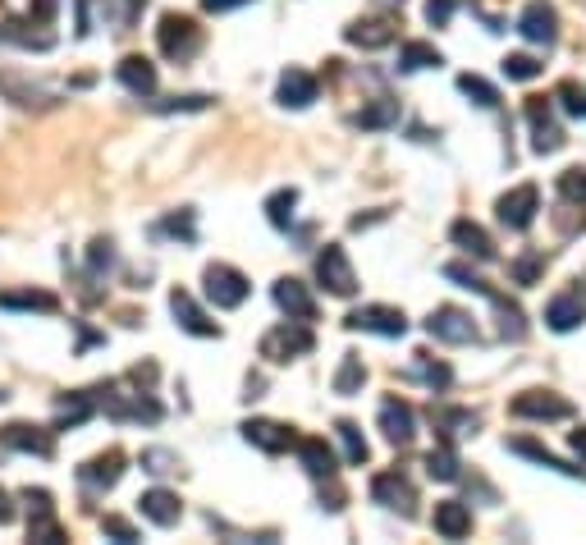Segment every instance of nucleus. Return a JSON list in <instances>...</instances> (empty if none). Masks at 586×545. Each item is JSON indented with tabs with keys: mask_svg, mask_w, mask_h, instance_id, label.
I'll return each instance as SVG.
<instances>
[{
	"mask_svg": "<svg viewBox=\"0 0 586 545\" xmlns=\"http://www.w3.org/2000/svg\"><path fill=\"white\" fill-rule=\"evenodd\" d=\"M559 101H564L568 115H586V92L577 88V83H564V88H559Z\"/></svg>",
	"mask_w": 586,
	"mask_h": 545,
	"instance_id": "49",
	"label": "nucleus"
},
{
	"mask_svg": "<svg viewBox=\"0 0 586 545\" xmlns=\"http://www.w3.org/2000/svg\"><path fill=\"white\" fill-rule=\"evenodd\" d=\"M371 500H376L380 509L403 513V518H413L417 513V491L403 472H380V477H371Z\"/></svg>",
	"mask_w": 586,
	"mask_h": 545,
	"instance_id": "9",
	"label": "nucleus"
},
{
	"mask_svg": "<svg viewBox=\"0 0 586 545\" xmlns=\"http://www.w3.org/2000/svg\"><path fill=\"white\" fill-rule=\"evenodd\" d=\"M449 19H454V0H426V23L445 28Z\"/></svg>",
	"mask_w": 586,
	"mask_h": 545,
	"instance_id": "50",
	"label": "nucleus"
},
{
	"mask_svg": "<svg viewBox=\"0 0 586 545\" xmlns=\"http://www.w3.org/2000/svg\"><path fill=\"white\" fill-rule=\"evenodd\" d=\"M312 349H316V339L307 330V321H284V326H275L271 335L261 339V358L266 362H293Z\"/></svg>",
	"mask_w": 586,
	"mask_h": 545,
	"instance_id": "4",
	"label": "nucleus"
},
{
	"mask_svg": "<svg viewBox=\"0 0 586 545\" xmlns=\"http://www.w3.org/2000/svg\"><path fill=\"white\" fill-rule=\"evenodd\" d=\"M156 46H161L165 60H193L197 51H202V28H197L188 14H161V23H156Z\"/></svg>",
	"mask_w": 586,
	"mask_h": 545,
	"instance_id": "2",
	"label": "nucleus"
},
{
	"mask_svg": "<svg viewBox=\"0 0 586 545\" xmlns=\"http://www.w3.org/2000/svg\"><path fill=\"white\" fill-rule=\"evenodd\" d=\"M316 280H321V289H330L335 298L358 294V271H353V262H348V252L339 248V243H326V248H321V257H316Z\"/></svg>",
	"mask_w": 586,
	"mask_h": 545,
	"instance_id": "3",
	"label": "nucleus"
},
{
	"mask_svg": "<svg viewBox=\"0 0 586 545\" xmlns=\"http://www.w3.org/2000/svg\"><path fill=\"white\" fill-rule=\"evenodd\" d=\"M23 504H28V513H33V518H46V513H55L51 509V491H42V486H28V491H23Z\"/></svg>",
	"mask_w": 586,
	"mask_h": 545,
	"instance_id": "48",
	"label": "nucleus"
},
{
	"mask_svg": "<svg viewBox=\"0 0 586 545\" xmlns=\"http://www.w3.org/2000/svg\"><path fill=\"white\" fill-rule=\"evenodd\" d=\"M271 298H275V307H280V312H289V321H316V303H312V294H307L303 280H293V275L275 280Z\"/></svg>",
	"mask_w": 586,
	"mask_h": 545,
	"instance_id": "16",
	"label": "nucleus"
},
{
	"mask_svg": "<svg viewBox=\"0 0 586 545\" xmlns=\"http://www.w3.org/2000/svg\"><path fill=\"white\" fill-rule=\"evenodd\" d=\"M513 454H522V458H532V463H541V468H550V472H564V477H582L586 481V468H573V463H564V458H554L550 449H541V445H532V440H513Z\"/></svg>",
	"mask_w": 586,
	"mask_h": 545,
	"instance_id": "32",
	"label": "nucleus"
},
{
	"mask_svg": "<svg viewBox=\"0 0 586 545\" xmlns=\"http://www.w3.org/2000/svg\"><path fill=\"white\" fill-rule=\"evenodd\" d=\"M495 211H500V220L509 229H532V220H536V211H541V188L536 184H518L513 193H504L500 202H495Z\"/></svg>",
	"mask_w": 586,
	"mask_h": 545,
	"instance_id": "11",
	"label": "nucleus"
},
{
	"mask_svg": "<svg viewBox=\"0 0 586 545\" xmlns=\"http://www.w3.org/2000/svg\"><path fill=\"white\" fill-rule=\"evenodd\" d=\"M513 275H518V284H532L536 275H541V257H522V262L513 266Z\"/></svg>",
	"mask_w": 586,
	"mask_h": 545,
	"instance_id": "53",
	"label": "nucleus"
},
{
	"mask_svg": "<svg viewBox=\"0 0 586 545\" xmlns=\"http://www.w3.org/2000/svg\"><path fill=\"white\" fill-rule=\"evenodd\" d=\"M124 449H106V454H97V458H87L83 468H78V481H83V491L87 495H106V491H115L120 486V477H124Z\"/></svg>",
	"mask_w": 586,
	"mask_h": 545,
	"instance_id": "6",
	"label": "nucleus"
},
{
	"mask_svg": "<svg viewBox=\"0 0 586 545\" xmlns=\"http://www.w3.org/2000/svg\"><path fill=\"white\" fill-rule=\"evenodd\" d=\"M161 234H174V239L193 243V239H197V229H193V211H179V216H165V220H161Z\"/></svg>",
	"mask_w": 586,
	"mask_h": 545,
	"instance_id": "45",
	"label": "nucleus"
},
{
	"mask_svg": "<svg viewBox=\"0 0 586 545\" xmlns=\"http://www.w3.org/2000/svg\"><path fill=\"white\" fill-rule=\"evenodd\" d=\"M87 266H92V275H106L110 266H115V243L92 239V248H87Z\"/></svg>",
	"mask_w": 586,
	"mask_h": 545,
	"instance_id": "43",
	"label": "nucleus"
},
{
	"mask_svg": "<svg viewBox=\"0 0 586 545\" xmlns=\"http://www.w3.org/2000/svg\"><path fill=\"white\" fill-rule=\"evenodd\" d=\"M0 88H5V97H10L14 106H23V110H46V106H55V92L37 88V83H19L14 74H0Z\"/></svg>",
	"mask_w": 586,
	"mask_h": 545,
	"instance_id": "25",
	"label": "nucleus"
},
{
	"mask_svg": "<svg viewBox=\"0 0 586 545\" xmlns=\"http://www.w3.org/2000/svg\"><path fill=\"white\" fill-rule=\"evenodd\" d=\"M440 65H445V55L435 51L431 42H408L399 51V69H403V74H417V69H440Z\"/></svg>",
	"mask_w": 586,
	"mask_h": 545,
	"instance_id": "33",
	"label": "nucleus"
},
{
	"mask_svg": "<svg viewBox=\"0 0 586 545\" xmlns=\"http://www.w3.org/2000/svg\"><path fill=\"white\" fill-rule=\"evenodd\" d=\"M243 440L248 445H257L261 454H284V449H293V426H280V422H266V417H252V422H243Z\"/></svg>",
	"mask_w": 586,
	"mask_h": 545,
	"instance_id": "17",
	"label": "nucleus"
},
{
	"mask_svg": "<svg viewBox=\"0 0 586 545\" xmlns=\"http://www.w3.org/2000/svg\"><path fill=\"white\" fill-rule=\"evenodd\" d=\"M293 207H298V188H280V193L266 197V220L275 229H289L293 225Z\"/></svg>",
	"mask_w": 586,
	"mask_h": 545,
	"instance_id": "35",
	"label": "nucleus"
},
{
	"mask_svg": "<svg viewBox=\"0 0 586 545\" xmlns=\"http://www.w3.org/2000/svg\"><path fill=\"white\" fill-rule=\"evenodd\" d=\"M394 5H403V0H394Z\"/></svg>",
	"mask_w": 586,
	"mask_h": 545,
	"instance_id": "57",
	"label": "nucleus"
},
{
	"mask_svg": "<svg viewBox=\"0 0 586 545\" xmlns=\"http://www.w3.org/2000/svg\"><path fill=\"white\" fill-rule=\"evenodd\" d=\"M10 518H14V504H10V495H5V491H0V527H5V523H10Z\"/></svg>",
	"mask_w": 586,
	"mask_h": 545,
	"instance_id": "55",
	"label": "nucleus"
},
{
	"mask_svg": "<svg viewBox=\"0 0 586 545\" xmlns=\"http://www.w3.org/2000/svg\"><path fill=\"white\" fill-rule=\"evenodd\" d=\"M170 312H174V321H179V330H188V335H197V339H220V326L207 317V312H202V307L193 303V294H188V289H174V294H170Z\"/></svg>",
	"mask_w": 586,
	"mask_h": 545,
	"instance_id": "14",
	"label": "nucleus"
},
{
	"mask_svg": "<svg viewBox=\"0 0 586 545\" xmlns=\"http://www.w3.org/2000/svg\"><path fill=\"white\" fill-rule=\"evenodd\" d=\"M513 417H532V422H568L573 417V404H568L564 394H554V390H527L518 394L509 404Z\"/></svg>",
	"mask_w": 586,
	"mask_h": 545,
	"instance_id": "8",
	"label": "nucleus"
},
{
	"mask_svg": "<svg viewBox=\"0 0 586 545\" xmlns=\"http://www.w3.org/2000/svg\"><path fill=\"white\" fill-rule=\"evenodd\" d=\"M431 422L440 431V440H454L477 426V413H467V408H431Z\"/></svg>",
	"mask_w": 586,
	"mask_h": 545,
	"instance_id": "30",
	"label": "nucleus"
},
{
	"mask_svg": "<svg viewBox=\"0 0 586 545\" xmlns=\"http://www.w3.org/2000/svg\"><path fill=\"white\" fill-rule=\"evenodd\" d=\"M335 431H339V440H344V458L353 463V468H362V463L371 458V449H367V440H362V431H358L353 422H339Z\"/></svg>",
	"mask_w": 586,
	"mask_h": 545,
	"instance_id": "39",
	"label": "nucleus"
},
{
	"mask_svg": "<svg viewBox=\"0 0 586 545\" xmlns=\"http://www.w3.org/2000/svg\"><path fill=\"white\" fill-rule=\"evenodd\" d=\"M55 10H60V0H33V5H28V19H33V23H51Z\"/></svg>",
	"mask_w": 586,
	"mask_h": 545,
	"instance_id": "52",
	"label": "nucleus"
},
{
	"mask_svg": "<svg viewBox=\"0 0 586 545\" xmlns=\"http://www.w3.org/2000/svg\"><path fill=\"white\" fill-rule=\"evenodd\" d=\"M573 454L586 458V426H582V431H573Z\"/></svg>",
	"mask_w": 586,
	"mask_h": 545,
	"instance_id": "56",
	"label": "nucleus"
},
{
	"mask_svg": "<svg viewBox=\"0 0 586 545\" xmlns=\"http://www.w3.org/2000/svg\"><path fill=\"white\" fill-rule=\"evenodd\" d=\"M399 37V19L394 14H380V19H358L353 28H344V42L348 46H362V51H380Z\"/></svg>",
	"mask_w": 586,
	"mask_h": 545,
	"instance_id": "13",
	"label": "nucleus"
},
{
	"mask_svg": "<svg viewBox=\"0 0 586 545\" xmlns=\"http://www.w3.org/2000/svg\"><path fill=\"white\" fill-rule=\"evenodd\" d=\"M545 321H550V330L568 335V330H577L586 321V307L577 303L573 294H559V298H550V307H545Z\"/></svg>",
	"mask_w": 586,
	"mask_h": 545,
	"instance_id": "27",
	"label": "nucleus"
},
{
	"mask_svg": "<svg viewBox=\"0 0 586 545\" xmlns=\"http://www.w3.org/2000/svg\"><path fill=\"white\" fill-rule=\"evenodd\" d=\"M426 472H431L435 481H458L463 477V463H458V454H454V440H440V445L426 454Z\"/></svg>",
	"mask_w": 586,
	"mask_h": 545,
	"instance_id": "31",
	"label": "nucleus"
},
{
	"mask_svg": "<svg viewBox=\"0 0 586 545\" xmlns=\"http://www.w3.org/2000/svg\"><path fill=\"white\" fill-rule=\"evenodd\" d=\"M202 284H207V298L216 307H243L248 303V294H252V284H248V275L243 271H234V266H225V262H216V266H207L202 271Z\"/></svg>",
	"mask_w": 586,
	"mask_h": 545,
	"instance_id": "5",
	"label": "nucleus"
},
{
	"mask_svg": "<svg viewBox=\"0 0 586 545\" xmlns=\"http://www.w3.org/2000/svg\"><path fill=\"white\" fill-rule=\"evenodd\" d=\"M532 129H536V142H532V147H536V152H559V147H564V133H559V129H554V124L550 120H541V124H532Z\"/></svg>",
	"mask_w": 586,
	"mask_h": 545,
	"instance_id": "46",
	"label": "nucleus"
},
{
	"mask_svg": "<svg viewBox=\"0 0 586 545\" xmlns=\"http://www.w3.org/2000/svg\"><path fill=\"white\" fill-rule=\"evenodd\" d=\"M184 463H179V454H170V449H142V472H152V477H170V472H179Z\"/></svg>",
	"mask_w": 586,
	"mask_h": 545,
	"instance_id": "40",
	"label": "nucleus"
},
{
	"mask_svg": "<svg viewBox=\"0 0 586 545\" xmlns=\"http://www.w3.org/2000/svg\"><path fill=\"white\" fill-rule=\"evenodd\" d=\"M362 381H367L362 358H358V353H344V362H339V371H335V394H358Z\"/></svg>",
	"mask_w": 586,
	"mask_h": 545,
	"instance_id": "36",
	"label": "nucleus"
},
{
	"mask_svg": "<svg viewBox=\"0 0 586 545\" xmlns=\"http://www.w3.org/2000/svg\"><path fill=\"white\" fill-rule=\"evenodd\" d=\"M0 42H14V46H23V51H51L55 46V33H33V19H10V23H0Z\"/></svg>",
	"mask_w": 586,
	"mask_h": 545,
	"instance_id": "26",
	"label": "nucleus"
},
{
	"mask_svg": "<svg viewBox=\"0 0 586 545\" xmlns=\"http://www.w3.org/2000/svg\"><path fill=\"white\" fill-rule=\"evenodd\" d=\"M106 536H115L120 545H133V541H138L133 523H124V518H106Z\"/></svg>",
	"mask_w": 586,
	"mask_h": 545,
	"instance_id": "51",
	"label": "nucleus"
},
{
	"mask_svg": "<svg viewBox=\"0 0 586 545\" xmlns=\"http://www.w3.org/2000/svg\"><path fill=\"white\" fill-rule=\"evenodd\" d=\"M92 399H97V404L106 408V417H115V422H161V404H156L147 390L120 394V385L110 381V385H101V390H92Z\"/></svg>",
	"mask_w": 586,
	"mask_h": 545,
	"instance_id": "1",
	"label": "nucleus"
},
{
	"mask_svg": "<svg viewBox=\"0 0 586 545\" xmlns=\"http://www.w3.org/2000/svg\"><path fill=\"white\" fill-rule=\"evenodd\" d=\"M449 239H454L467 257H477V262H495V243H490V234L481 225H472V220H454Z\"/></svg>",
	"mask_w": 586,
	"mask_h": 545,
	"instance_id": "23",
	"label": "nucleus"
},
{
	"mask_svg": "<svg viewBox=\"0 0 586 545\" xmlns=\"http://www.w3.org/2000/svg\"><path fill=\"white\" fill-rule=\"evenodd\" d=\"M353 124H358V129H367V133L394 129V124H399V101H394V97H376L371 106H362L358 115H353Z\"/></svg>",
	"mask_w": 586,
	"mask_h": 545,
	"instance_id": "28",
	"label": "nucleus"
},
{
	"mask_svg": "<svg viewBox=\"0 0 586 545\" xmlns=\"http://www.w3.org/2000/svg\"><path fill=\"white\" fill-rule=\"evenodd\" d=\"M408 376H417V381H426L431 390H449L454 385V371L445 367V362H431L426 353H417V362H413V371Z\"/></svg>",
	"mask_w": 586,
	"mask_h": 545,
	"instance_id": "37",
	"label": "nucleus"
},
{
	"mask_svg": "<svg viewBox=\"0 0 586 545\" xmlns=\"http://www.w3.org/2000/svg\"><path fill=\"white\" fill-rule=\"evenodd\" d=\"M426 335L440 339V344H472L477 339V321L463 307H435L426 317Z\"/></svg>",
	"mask_w": 586,
	"mask_h": 545,
	"instance_id": "10",
	"label": "nucleus"
},
{
	"mask_svg": "<svg viewBox=\"0 0 586 545\" xmlns=\"http://www.w3.org/2000/svg\"><path fill=\"white\" fill-rule=\"evenodd\" d=\"M115 78H120L133 97H152L156 92V65L147 55H124L120 65H115Z\"/></svg>",
	"mask_w": 586,
	"mask_h": 545,
	"instance_id": "20",
	"label": "nucleus"
},
{
	"mask_svg": "<svg viewBox=\"0 0 586 545\" xmlns=\"http://www.w3.org/2000/svg\"><path fill=\"white\" fill-rule=\"evenodd\" d=\"M211 14H225V10H239V5H252V0H202Z\"/></svg>",
	"mask_w": 586,
	"mask_h": 545,
	"instance_id": "54",
	"label": "nucleus"
},
{
	"mask_svg": "<svg viewBox=\"0 0 586 545\" xmlns=\"http://www.w3.org/2000/svg\"><path fill=\"white\" fill-rule=\"evenodd\" d=\"M435 532L445 536V541H463L472 532V509L463 500H445L435 504Z\"/></svg>",
	"mask_w": 586,
	"mask_h": 545,
	"instance_id": "22",
	"label": "nucleus"
},
{
	"mask_svg": "<svg viewBox=\"0 0 586 545\" xmlns=\"http://www.w3.org/2000/svg\"><path fill=\"white\" fill-rule=\"evenodd\" d=\"M92 413H97V399H92V394H69V399L55 404V422L60 426H83Z\"/></svg>",
	"mask_w": 586,
	"mask_h": 545,
	"instance_id": "34",
	"label": "nucleus"
},
{
	"mask_svg": "<svg viewBox=\"0 0 586 545\" xmlns=\"http://www.w3.org/2000/svg\"><path fill=\"white\" fill-rule=\"evenodd\" d=\"M559 193H564V202H582L586 207V170H564L559 175Z\"/></svg>",
	"mask_w": 586,
	"mask_h": 545,
	"instance_id": "44",
	"label": "nucleus"
},
{
	"mask_svg": "<svg viewBox=\"0 0 586 545\" xmlns=\"http://www.w3.org/2000/svg\"><path fill=\"white\" fill-rule=\"evenodd\" d=\"M316 97H321V83H316V74H307V69H298V65H289V69L280 74L275 101H280L284 110H307Z\"/></svg>",
	"mask_w": 586,
	"mask_h": 545,
	"instance_id": "12",
	"label": "nucleus"
},
{
	"mask_svg": "<svg viewBox=\"0 0 586 545\" xmlns=\"http://www.w3.org/2000/svg\"><path fill=\"white\" fill-rule=\"evenodd\" d=\"M211 97H170V101H156L161 115H174V110H207Z\"/></svg>",
	"mask_w": 586,
	"mask_h": 545,
	"instance_id": "47",
	"label": "nucleus"
},
{
	"mask_svg": "<svg viewBox=\"0 0 586 545\" xmlns=\"http://www.w3.org/2000/svg\"><path fill=\"white\" fill-rule=\"evenodd\" d=\"M541 60H532V55H504V74L513 78V83H532V78H541Z\"/></svg>",
	"mask_w": 586,
	"mask_h": 545,
	"instance_id": "42",
	"label": "nucleus"
},
{
	"mask_svg": "<svg viewBox=\"0 0 586 545\" xmlns=\"http://www.w3.org/2000/svg\"><path fill=\"white\" fill-rule=\"evenodd\" d=\"M28 541L33 545H60L65 541V532H60V523H55V513H46V518H28Z\"/></svg>",
	"mask_w": 586,
	"mask_h": 545,
	"instance_id": "41",
	"label": "nucleus"
},
{
	"mask_svg": "<svg viewBox=\"0 0 586 545\" xmlns=\"http://www.w3.org/2000/svg\"><path fill=\"white\" fill-rule=\"evenodd\" d=\"M0 307L5 312H55L60 298L42 294V289H10V294H0Z\"/></svg>",
	"mask_w": 586,
	"mask_h": 545,
	"instance_id": "29",
	"label": "nucleus"
},
{
	"mask_svg": "<svg viewBox=\"0 0 586 545\" xmlns=\"http://www.w3.org/2000/svg\"><path fill=\"white\" fill-rule=\"evenodd\" d=\"M380 431H385V440L390 445H413V436H417V417H413V408L403 404V399H385L380 404Z\"/></svg>",
	"mask_w": 586,
	"mask_h": 545,
	"instance_id": "18",
	"label": "nucleus"
},
{
	"mask_svg": "<svg viewBox=\"0 0 586 545\" xmlns=\"http://www.w3.org/2000/svg\"><path fill=\"white\" fill-rule=\"evenodd\" d=\"M0 440H5L10 449H19V454H37V458H51V454H55V436L46 431V426L10 422L5 431H0Z\"/></svg>",
	"mask_w": 586,
	"mask_h": 545,
	"instance_id": "19",
	"label": "nucleus"
},
{
	"mask_svg": "<svg viewBox=\"0 0 586 545\" xmlns=\"http://www.w3.org/2000/svg\"><path fill=\"white\" fill-rule=\"evenodd\" d=\"M348 330H367V335H385V339H403L408 335V317H403L399 307H358V312H348L344 317Z\"/></svg>",
	"mask_w": 586,
	"mask_h": 545,
	"instance_id": "7",
	"label": "nucleus"
},
{
	"mask_svg": "<svg viewBox=\"0 0 586 545\" xmlns=\"http://www.w3.org/2000/svg\"><path fill=\"white\" fill-rule=\"evenodd\" d=\"M458 92H463V97H472L481 110H495V106H500V92L490 88L486 78H477V74H463V78H458Z\"/></svg>",
	"mask_w": 586,
	"mask_h": 545,
	"instance_id": "38",
	"label": "nucleus"
},
{
	"mask_svg": "<svg viewBox=\"0 0 586 545\" xmlns=\"http://www.w3.org/2000/svg\"><path fill=\"white\" fill-rule=\"evenodd\" d=\"M518 33L527 37L532 46H554V37H559V14H554V5L532 0V5L522 10V19H518Z\"/></svg>",
	"mask_w": 586,
	"mask_h": 545,
	"instance_id": "15",
	"label": "nucleus"
},
{
	"mask_svg": "<svg viewBox=\"0 0 586 545\" xmlns=\"http://www.w3.org/2000/svg\"><path fill=\"white\" fill-rule=\"evenodd\" d=\"M138 509H142V518L147 523H156V527H174L179 518H184V504H179V495L174 491H142V500H138Z\"/></svg>",
	"mask_w": 586,
	"mask_h": 545,
	"instance_id": "21",
	"label": "nucleus"
},
{
	"mask_svg": "<svg viewBox=\"0 0 586 545\" xmlns=\"http://www.w3.org/2000/svg\"><path fill=\"white\" fill-rule=\"evenodd\" d=\"M298 445V458H303L307 477L316 481H335V454H330L326 440H293Z\"/></svg>",
	"mask_w": 586,
	"mask_h": 545,
	"instance_id": "24",
	"label": "nucleus"
}]
</instances>
